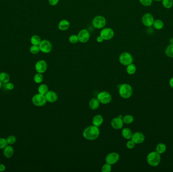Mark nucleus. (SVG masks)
Returning <instances> with one entry per match:
<instances>
[{"label":"nucleus","instance_id":"obj_27","mask_svg":"<svg viewBox=\"0 0 173 172\" xmlns=\"http://www.w3.org/2000/svg\"><path fill=\"white\" fill-rule=\"evenodd\" d=\"M126 71L128 74L133 75L135 73L136 71V67L133 63L129 65L127 67Z\"/></svg>","mask_w":173,"mask_h":172},{"label":"nucleus","instance_id":"obj_29","mask_svg":"<svg viewBox=\"0 0 173 172\" xmlns=\"http://www.w3.org/2000/svg\"><path fill=\"white\" fill-rule=\"evenodd\" d=\"M124 123L126 124H132L134 121L133 116L131 115H127L123 117Z\"/></svg>","mask_w":173,"mask_h":172},{"label":"nucleus","instance_id":"obj_37","mask_svg":"<svg viewBox=\"0 0 173 172\" xmlns=\"http://www.w3.org/2000/svg\"><path fill=\"white\" fill-rule=\"evenodd\" d=\"M141 4L145 7H149L152 5L153 0H139Z\"/></svg>","mask_w":173,"mask_h":172},{"label":"nucleus","instance_id":"obj_1","mask_svg":"<svg viewBox=\"0 0 173 172\" xmlns=\"http://www.w3.org/2000/svg\"><path fill=\"white\" fill-rule=\"evenodd\" d=\"M100 131L95 126L92 125L86 128L83 131V136L86 140H94L99 137Z\"/></svg>","mask_w":173,"mask_h":172},{"label":"nucleus","instance_id":"obj_23","mask_svg":"<svg viewBox=\"0 0 173 172\" xmlns=\"http://www.w3.org/2000/svg\"><path fill=\"white\" fill-rule=\"evenodd\" d=\"M31 43L32 45H39L41 42V38L38 35H34L31 38Z\"/></svg>","mask_w":173,"mask_h":172},{"label":"nucleus","instance_id":"obj_15","mask_svg":"<svg viewBox=\"0 0 173 172\" xmlns=\"http://www.w3.org/2000/svg\"><path fill=\"white\" fill-rule=\"evenodd\" d=\"M111 125L112 127L115 130L122 129L124 126L123 118H121L119 117L114 118L111 121Z\"/></svg>","mask_w":173,"mask_h":172},{"label":"nucleus","instance_id":"obj_26","mask_svg":"<svg viewBox=\"0 0 173 172\" xmlns=\"http://www.w3.org/2000/svg\"><path fill=\"white\" fill-rule=\"evenodd\" d=\"M0 80L2 83H7L10 81V76L9 74L6 72H1L0 73Z\"/></svg>","mask_w":173,"mask_h":172},{"label":"nucleus","instance_id":"obj_10","mask_svg":"<svg viewBox=\"0 0 173 172\" xmlns=\"http://www.w3.org/2000/svg\"><path fill=\"white\" fill-rule=\"evenodd\" d=\"M154 21V18L153 15L149 13H147L143 15L142 17V22L146 27H152Z\"/></svg>","mask_w":173,"mask_h":172},{"label":"nucleus","instance_id":"obj_21","mask_svg":"<svg viewBox=\"0 0 173 172\" xmlns=\"http://www.w3.org/2000/svg\"><path fill=\"white\" fill-rule=\"evenodd\" d=\"M100 104V103L99 102V100H98L97 99L93 98L89 102V107L91 109L95 110L99 108Z\"/></svg>","mask_w":173,"mask_h":172},{"label":"nucleus","instance_id":"obj_17","mask_svg":"<svg viewBox=\"0 0 173 172\" xmlns=\"http://www.w3.org/2000/svg\"><path fill=\"white\" fill-rule=\"evenodd\" d=\"M70 22L66 19H63L59 22L58 27L60 31H66L70 27Z\"/></svg>","mask_w":173,"mask_h":172},{"label":"nucleus","instance_id":"obj_2","mask_svg":"<svg viewBox=\"0 0 173 172\" xmlns=\"http://www.w3.org/2000/svg\"><path fill=\"white\" fill-rule=\"evenodd\" d=\"M133 88L130 84L124 83L119 86V92L122 98L127 99L130 98L133 94Z\"/></svg>","mask_w":173,"mask_h":172},{"label":"nucleus","instance_id":"obj_41","mask_svg":"<svg viewBox=\"0 0 173 172\" xmlns=\"http://www.w3.org/2000/svg\"><path fill=\"white\" fill-rule=\"evenodd\" d=\"M96 41H97L98 43H102V42H103L104 40H103V38H102L100 36H98L97 38Z\"/></svg>","mask_w":173,"mask_h":172},{"label":"nucleus","instance_id":"obj_35","mask_svg":"<svg viewBox=\"0 0 173 172\" xmlns=\"http://www.w3.org/2000/svg\"><path fill=\"white\" fill-rule=\"evenodd\" d=\"M112 165L106 163L102 167L101 171L102 172H109L112 170Z\"/></svg>","mask_w":173,"mask_h":172},{"label":"nucleus","instance_id":"obj_25","mask_svg":"<svg viewBox=\"0 0 173 172\" xmlns=\"http://www.w3.org/2000/svg\"><path fill=\"white\" fill-rule=\"evenodd\" d=\"M167 149V146L164 144L160 143L157 145L156 147V151L159 154H162L165 152Z\"/></svg>","mask_w":173,"mask_h":172},{"label":"nucleus","instance_id":"obj_5","mask_svg":"<svg viewBox=\"0 0 173 172\" xmlns=\"http://www.w3.org/2000/svg\"><path fill=\"white\" fill-rule=\"evenodd\" d=\"M31 100L33 104L36 107H43L45 106L47 102L45 95L40 93H38L34 95Z\"/></svg>","mask_w":173,"mask_h":172},{"label":"nucleus","instance_id":"obj_19","mask_svg":"<svg viewBox=\"0 0 173 172\" xmlns=\"http://www.w3.org/2000/svg\"><path fill=\"white\" fill-rule=\"evenodd\" d=\"M103 118L100 115H96L93 117L92 120L93 125L95 126L96 127H99L103 124Z\"/></svg>","mask_w":173,"mask_h":172},{"label":"nucleus","instance_id":"obj_33","mask_svg":"<svg viewBox=\"0 0 173 172\" xmlns=\"http://www.w3.org/2000/svg\"><path fill=\"white\" fill-rule=\"evenodd\" d=\"M69 43L72 44H76L78 43L79 42V38H78V35L76 34H72L69 36Z\"/></svg>","mask_w":173,"mask_h":172},{"label":"nucleus","instance_id":"obj_4","mask_svg":"<svg viewBox=\"0 0 173 172\" xmlns=\"http://www.w3.org/2000/svg\"><path fill=\"white\" fill-rule=\"evenodd\" d=\"M107 24V20L104 17L98 15L94 17L92 21L93 26L96 29L103 28Z\"/></svg>","mask_w":173,"mask_h":172},{"label":"nucleus","instance_id":"obj_18","mask_svg":"<svg viewBox=\"0 0 173 172\" xmlns=\"http://www.w3.org/2000/svg\"><path fill=\"white\" fill-rule=\"evenodd\" d=\"M14 150L12 146H11V145H7L4 149L3 154L5 158H9L12 157L14 154Z\"/></svg>","mask_w":173,"mask_h":172},{"label":"nucleus","instance_id":"obj_11","mask_svg":"<svg viewBox=\"0 0 173 172\" xmlns=\"http://www.w3.org/2000/svg\"><path fill=\"white\" fill-rule=\"evenodd\" d=\"M119 160V154L115 152L108 154L105 158V161L110 165H114L117 163Z\"/></svg>","mask_w":173,"mask_h":172},{"label":"nucleus","instance_id":"obj_44","mask_svg":"<svg viewBox=\"0 0 173 172\" xmlns=\"http://www.w3.org/2000/svg\"><path fill=\"white\" fill-rule=\"evenodd\" d=\"M2 86V82L0 80V89L1 88V87Z\"/></svg>","mask_w":173,"mask_h":172},{"label":"nucleus","instance_id":"obj_14","mask_svg":"<svg viewBox=\"0 0 173 172\" xmlns=\"http://www.w3.org/2000/svg\"><path fill=\"white\" fill-rule=\"evenodd\" d=\"M131 140H133L136 144H142L145 140V136L141 132H136L132 134Z\"/></svg>","mask_w":173,"mask_h":172},{"label":"nucleus","instance_id":"obj_12","mask_svg":"<svg viewBox=\"0 0 173 172\" xmlns=\"http://www.w3.org/2000/svg\"><path fill=\"white\" fill-rule=\"evenodd\" d=\"M78 36L79 42L81 43H86L90 40V34L88 30L83 29L78 33Z\"/></svg>","mask_w":173,"mask_h":172},{"label":"nucleus","instance_id":"obj_9","mask_svg":"<svg viewBox=\"0 0 173 172\" xmlns=\"http://www.w3.org/2000/svg\"><path fill=\"white\" fill-rule=\"evenodd\" d=\"M39 46L40 48V51L45 54L50 53L52 50V43L48 40H42Z\"/></svg>","mask_w":173,"mask_h":172},{"label":"nucleus","instance_id":"obj_28","mask_svg":"<svg viewBox=\"0 0 173 172\" xmlns=\"http://www.w3.org/2000/svg\"><path fill=\"white\" fill-rule=\"evenodd\" d=\"M165 54L169 58H173V43L169 44L165 50Z\"/></svg>","mask_w":173,"mask_h":172},{"label":"nucleus","instance_id":"obj_43","mask_svg":"<svg viewBox=\"0 0 173 172\" xmlns=\"http://www.w3.org/2000/svg\"><path fill=\"white\" fill-rule=\"evenodd\" d=\"M169 84L170 86L172 88H173V77H172L171 79L169 80Z\"/></svg>","mask_w":173,"mask_h":172},{"label":"nucleus","instance_id":"obj_30","mask_svg":"<svg viewBox=\"0 0 173 172\" xmlns=\"http://www.w3.org/2000/svg\"><path fill=\"white\" fill-rule=\"evenodd\" d=\"M162 5L166 9H171L173 6V0H162Z\"/></svg>","mask_w":173,"mask_h":172},{"label":"nucleus","instance_id":"obj_7","mask_svg":"<svg viewBox=\"0 0 173 172\" xmlns=\"http://www.w3.org/2000/svg\"><path fill=\"white\" fill-rule=\"evenodd\" d=\"M119 62L121 64L127 66L133 63V58L132 55L128 52H123L119 57Z\"/></svg>","mask_w":173,"mask_h":172},{"label":"nucleus","instance_id":"obj_24","mask_svg":"<svg viewBox=\"0 0 173 172\" xmlns=\"http://www.w3.org/2000/svg\"><path fill=\"white\" fill-rule=\"evenodd\" d=\"M38 91L39 93L45 95L47 92L49 91V88L46 84H41L39 86Z\"/></svg>","mask_w":173,"mask_h":172},{"label":"nucleus","instance_id":"obj_36","mask_svg":"<svg viewBox=\"0 0 173 172\" xmlns=\"http://www.w3.org/2000/svg\"><path fill=\"white\" fill-rule=\"evenodd\" d=\"M7 141L6 139L4 138H0V149H4L6 146H7Z\"/></svg>","mask_w":173,"mask_h":172},{"label":"nucleus","instance_id":"obj_22","mask_svg":"<svg viewBox=\"0 0 173 172\" xmlns=\"http://www.w3.org/2000/svg\"><path fill=\"white\" fill-rule=\"evenodd\" d=\"M152 26L154 27V28L159 31V30L162 29L164 28V22L161 19H157V20H154Z\"/></svg>","mask_w":173,"mask_h":172},{"label":"nucleus","instance_id":"obj_6","mask_svg":"<svg viewBox=\"0 0 173 172\" xmlns=\"http://www.w3.org/2000/svg\"><path fill=\"white\" fill-rule=\"evenodd\" d=\"M97 99L100 103L102 104H109L112 100V96L108 92L104 91L98 93Z\"/></svg>","mask_w":173,"mask_h":172},{"label":"nucleus","instance_id":"obj_3","mask_svg":"<svg viewBox=\"0 0 173 172\" xmlns=\"http://www.w3.org/2000/svg\"><path fill=\"white\" fill-rule=\"evenodd\" d=\"M146 159L150 166L152 167H157L161 162V156L160 154L157 151H152L147 155Z\"/></svg>","mask_w":173,"mask_h":172},{"label":"nucleus","instance_id":"obj_39","mask_svg":"<svg viewBox=\"0 0 173 172\" xmlns=\"http://www.w3.org/2000/svg\"><path fill=\"white\" fill-rule=\"evenodd\" d=\"M14 84H13L12 83L9 82L7 83H6V88H7V90H11L14 89Z\"/></svg>","mask_w":173,"mask_h":172},{"label":"nucleus","instance_id":"obj_20","mask_svg":"<svg viewBox=\"0 0 173 172\" xmlns=\"http://www.w3.org/2000/svg\"><path fill=\"white\" fill-rule=\"evenodd\" d=\"M132 134L133 133L131 130L128 128H124L122 131V135L123 137L126 139H128V140L130 139L132 137Z\"/></svg>","mask_w":173,"mask_h":172},{"label":"nucleus","instance_id":"obj_38","mask_svg":"<svg viewBox=\"0 0 173 172\" xmlns=\"http://www.w3.org/2000/svg\"><path fill=\"white\" fill-rule=\"evenodd\" d=\"M136 144L132 140H129L127 141L126 144V146L128 149H132L135 146Z\"/></svg>","mask_w":173,"mask_h":172},{"label":"nucleus","instance_id":"obj_32","mask_svg":"<svg viewBox=\"0 0 173 172\" xmlns=\"http://www.w3.org/2000/svg\"><path fill=\"white\" fill-rule=\"evenodd\" d=\"M43 76L42 74L38 73L34 76V80L36 83H41L43 81Z\"/></svg>","mask_w":173,"mask_h":172},{"label":"nucleus","instance_id":"obj_8","mask_svg":"<svg viewBox=\"0 0 173 172\" xmlns=\"http://www.w3.org/2000/svg\"><path fill=\"white\" fill-rule=\"evenodd\" d=\"M100 36L102 38L104 41H109L114 38V30L109 27L103 28L100 31Z\"/></svg>","mask_w":173,"mask_h":172},{"label":"nucleus","instance_id":"obj_13","mask_svg":"<svg viewBox=\"0 0 173 172\" xmlns=\"http://www.w3.org/2000/svg\"><path fill=\"white\" fill-rule=\"evenodd\" d=\"M47 63L45 61L41 60L38 61L35 65V69L36 72L40 73H44L47 71Z\"/></svg>","mask_w":173,"mask_h":172},{"label":"nucleus","instance_id":"obj_34","mask_svg":"<svg viewBox=\"0 0 173 172\" xmlns=\"http://www.w3.org/2000/svg\"><path fill=\"white\" fill-rule=\"evenodd\" d=\"M7 143L9 145H13L16 142V138L14 135H10L6 138Z\"/></svg>","mask_w":173,"mask_h":172},{"label":"nucleus","instance_id":"obj_40","mask_svg":"<svg viewBox=\"0 0 173 172\" xmlns=\"http://www.w3.org/2000/svg\"><path fill=\"white\" fill-rule=\"evenodd\" d=\"M59 0H48L49 4L50 5L53 6L57 5L58 3H59Z\"/></svg>","mask_w":173,"mask_h":172},{"label":"nucleus","instance_id":"obj_42","mask_svg":"<svg viewBox=\"0 0 173 172\" xmlns=\"http://www.w3.org/2000/svg\"><path fill=\"white\" fill-rule=\"evenodd\" d=\"M6 170V167L3 164H0V172H4Z\"/></svg>","mask_w":173,"mask_h":172},{"label":"nucleus","instance_id":"obj_16","mask_svg":"<svg viewBox=\"0 0 173 172\" xmlns=\"http://www.w3.org/2000/svg\"><path fill=\"white\" fill-rule=\"evenodd\" d=\"M45 95L47 102L50 103L56 102L58 98L57 93L52 90L48 91Z\"/></svg>","mask_w":173,"mask_h":172},{"label":"nucleus","instance_id":"obj_31","mask_svg":"<svg viewBox=\"0 0 173 172\" xmlns=\"http://www.w3.org/2000/svg\"><path fill=\"white\" fill-rule=\"evenodd\" d=\"M29 51L31 54L33 55H36L40 53V49L39 45H32L29 48Z\"/></svg>","mask_w":173,"mask_h":172},{"label":"nucleus","instance_id":"obj_45","mask_svg":"<svg viewBox=\"0 0 173 172\" xmlns=\"http://www.w3.org/2000/svg\"><path fill=\"white\" fill-rule=\"evenodd\" d=\"M153 1H154L155 2H161V1H162V0H153Z\"/></svg>","mask_w":173,"mask_h":172}]
</instances>
